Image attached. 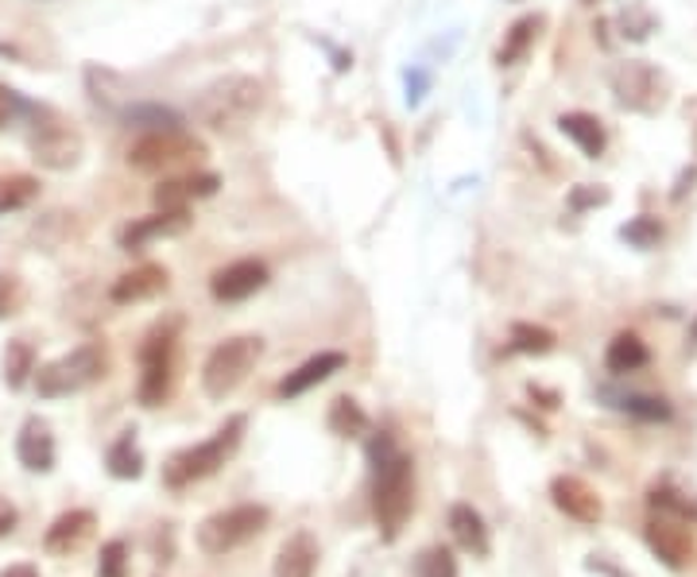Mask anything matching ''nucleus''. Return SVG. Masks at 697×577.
<instances>
[{
    "mask_svg": "<svg viewBox=\"0 0 697 577\" xmlns=\"http://www.w3.org/2000/svg\"><path fill=\"white\" fill-rule=\"evenodd\" d=\"M368 466H373V515L384 543L404 535L415 507V477L411 458L392 442V435L368 438Z\"/></svg>",
    "mask_w": 697,
    "mask_h": 577,
    "instance_id": "1",
    "label": "nucleus"
},
{
    "mask_svg": "<svg viewBox=\"0 0 697 577\" xmlns=\"http://www.w3.org/2000/svg\"><path fill=\"white\" fill-rule=\"evenodd\" d=\"M268 105V86L253 74H222L194 94V120L210 132H240Z\"/></svg>",
    "mask_w": 697,
    "mask_h": 577,
    "instance_id": "2",
    "label": "nucleus"
},
{
    "mask_svg": "<svg viewBox=\"0 0 697 577\" xmlns=\"http://www.w3.org/2000/svg\"><path fill=\"white\" fill-rule=\"evenodd\" d=\"M245 427H248L245 415H233V419L225 423V427H217L214 435L206 438V442L186 446V450L171 453V458H167V466H163V484H167V489H186V484L214 477L217 469H222L225 461H229L233 453L240 450Z\"/></svg>",
    "mask_w": 697,
    "mask_h": 577,
    "instance_id": "3",
    "label": "nucleus"
},
{
    "mask_svg": "<svg viewBox=\"0 0 697 577\" xmlns=\"http://www.w3.org/2000/svg\"><path fill=\"white\" fill-rule=\"evenodd\" d=\"M105 372H109V349H105V341H86V345L71 349L58 361L40 364L35 392L43 399H66L74 392H86L89 384H97Z\"/></svg>",
    "mask_w": 697,
    "mask_h": 577,
    "instance_id": "4",
    "label": "nucleus"
},
{
    "mask_svg": "<svg viewBox=\"0 0 697 577\" xmlns=\"http://www.w3.org/2000/svg\"><path fill=\"white\" fill-rule=\"evenodd\" d=\"M174 349H179V318H167L148 330L140 345V384L136 399L143 407H159L174 388Z\"/></svg>",
    "mask_w": 697,
    "mask_h": 577,
    "instance_id": "5",
    "label": "nucleus"
},
{
    "mask_svg": "<svg viewBox=\"0 0 697 577\" xmlns=\"http://www.w3.org/2000/svg\"><path fill=\"white\" fill-rule=\"evenodd\" d=\"M260 353H264V341L253 338V333L214 345V353H210L206 364H202V392H206V399H214V404L229 399L233 392L248 380V372H253V364L260 361Z\"/></svg>",
    "mask_w": 697,
    "mask_h": 577,
    "instance_id": "6",
    "label": "nucleus"
},
{
    "mask_svg": "<svg viewBox=\"0 0 697 577\" xmlns=\"http://www.w3.org/2000/svg\"><path fill=\"white\" fill-rule=\"evenodd\" d=\"M32 117L35 125L28 132V151H32L35 163L47 167V171H71V167H78L82 151H86L78 128L66 117H58L55 109H47V105H35Z\"/></svg>",
    "mask_w": 697,
    "mask_h": 577,
    "instance_id": "7",
    "label": "nucleus"
},
{
    "mask_svg": "<svg viewBox=\"0 0 697 577\" xmlns=\"http://www.w3.org/2000/svg\"><path fill=\"white\" fill-rule=\"evenodd\" d=\"M202 156H206V143L199 136H191L186 128H159V132H140V140H132L128 167L140 174H159L191 163V159L199 163Z\"/></svg>",
    "mask_w": 697,
    "mask_h": 577,
    "instance_id": "8",
    "label": "nucleus"
},
{
    "mask_svg": "<svg viewBox=\"0 0 697 577\" xmlns=\"http://www.w3.org/2000/svg\"><path fill=\"white\" fill-rule=\"evenodd\" d=\"M271 512L264 504H237V507H225V512H214L210 520H202L199 527V546L202 554L217 558V554H229L237 546H245L248 538H256L264 527H268Z\"/></svg>",
    "mask_w": 697,
    "mask_h": 577,
    "instance_id": "9",
    "label": "nucleus"
},
{
    "mask_svg": "<svg viewBox=\"0 0 697 577\" xmlns=\"http://www.w3.org/2000/svg\"><path fill=\"white\" fill-rule=\"evenodd\" d=\"M609 86L616 94L620 109L632 113H655L663 105V78L651 63L643 58H628V63H616L609 71Z\"/></svg>",
    "mask_w": 697,
    "mask_h": 577,
    "instance_id": "10",
    "label": "nucleus"
},
{
    "mask_svg": "<svg viewBox=\"0 0 697 577\" xmlns=\"http://www.w3.org/2000/svg\"><path fill=\"white\" fill-rule=\"evenodd\" d=\"M191 225H194L191 210H156V214L128 222L125 229H120L117 245L125 248V253H143L148 245H156V241L163 237H179V233H186Z\"/></svg>",
    "mask_w": 697,
    "mask_h": 577,
    "instance_id": "11",
    "label": "nucleus"
},
{
    "mask_svg": "<svg viewBox=\"0 0 697 577\" xmlns=\"http://www.w3.org/2000/svg\"><path fill=\"white\" fill-rule=\"evenodd\" d=\"M268 279H271V271L264 260H233L214 271L210 291H214L217 302H245V299H253L256 291H264Z\"/></svg>",
    "mask_w": 697,
    "mask_h": 577,
    "instance_id": "12",
    "label": "nucleus"
},
{
    "mask_svg": "<svg viewBox=\"0 0 697 577\" xmlns=\"http://www.w3.org/2000/svg\"><path fill=\"white\" fill-rule=\"evenodd\" d=\"M643 538H647V546L671 569L689 566V558H694V535H689V531L682 527V520H674V515H663V512L651 515L647 527H643Z\"/></svg>",
    "mask_w": 697,
    "mask_h": 577,
    "instance_id": "13",
    "label": "nucleus"
},
{
    "mask_svg": "<svg viewBox=\"0 0 697 577\" xmlns=\"http://www.w3.org/2000/svg\"><path fill=\"white\" fill-rule=\"evenodd\" d=\"M550 500L558 512H566L578 523H601L604 520V500L593 484H586L581 477H555L550 481Z\"/></svg>",
    "mask_w": 697,
    "mask_h": 577,
    "instance_id": "14",
    "label": "nucleus"
},
{
    "mask_svg": "<svg viewBox=\"0 0 697 577\" xmlns=\"http://www.w3.org/2000/svg\"><path fill=\"white\" fill-rule=\"evenodd\" d=\"M349 364L345 353H337V349H325V353L310 356V361H302L294 372H287L283 380H279L276 396L279 399H299L307 396L310 388H318V384H325V380L333 376V372H341Z\"/></svg>",
    "mask_w": 697,
    "mask_h": 577,
    "instance_id": "15",
    "label": "nucleus"
},
{
    "mask_svg": "<svg viewBox=\"0 0 697 577\" xmlns=\"http://www.w3.org/2000/svg\"><path fill=\"white\" fill-rule=\"evenodd\" d=\"M17 458L28 473H51L55 469V435H51L47 419L28 415L17 435Z\"/></svg>",
    "mask_w": 697,
    "mask_h": 577,
    "instance_id": "16",
    "label": "nucleus"
},
{
    "mask_svg": "<svg viewBox=\"0 0 697 577\" xmlns=\"http://www.w3.org/2000/svg\"><path fill=\"white\" fill-rule=\"evenodd\" d=\"M159 291H167V268H159V264H140V268L125 271V276L109 287V302L132 307V302L156 299Z\"/></svg>",
    "mask_w": 697,
    "mask_h": 577,
    "instance_id": "17",
    "label": "nucleus"
},
{
    "mask_svg": "<svg viewBox=\"0 0 697 577\" xmlns=\"http://www.w3.org/2000/svg\"><path fill=\"white\" fill-rule=\"evenodd\" d=\"M558 132L578 143V151L586 159H601L604 148H609V132H604L601 117H593V113H581V109L562 113V117H558Z\"/></svg>",
    "mask_w": 697,
    "mask_h": 577,
    "instance_id": "18",
    "label": "nucleus"
},
{
    "mask_svg": "<svg viewBox=\"0 0 697 577\" xmlns=\"http://www.w3.org/2000/svg\"><path fill=\"white\" fill-rule=\"evenodd\" d=\"M94 523H97V515L89 512V507H71V512H63L47 527V535H43V546H47L51 554H71L74 546L82 543V538H89Z\"/></svg>",
    "mask_w": 697,
    "mask_h": 577,
    "instance_id": "19",
    "label": "nucleus"
},
{
    "mask_svg": "<svg viewBox=\"0 0 697 577\" xmlns=\"http://www.w3.org/2000/svg\"><path fill=\"white\" fill-rule=\"evenodd\" d=\"M318 569V543L310 531H294L291 538H283L276 554V577H314Z\"/></svg>",
    "mask_w": 697,
    "mask_h": 577,
    "instance_id": "20",
    "label": "nucleus"
},
{
    "mask_svg": "<svg viewBox=\"0 0 697 577\" xmlns=\"http://www.w3.org/2000/svg\"><path fill=\"white\" fill-rule=\"evenodd\" d=\"M450 531H453V543H458L465 554H476V558H484V554L492 551L489 527H484L481 512H476L473 504H453L450 507Z\"/></svg>",
    "mask_w": 697,
    "mask_h": 577,
    "instance_id": "21",
    "label": "nucleus"
},
{
    "mask_svg": "<svg viewBox=\"0 0 697 577\" xmlns=\"http://www.w3.org/2000/svg\"><path fill=\"white\" fill-rule=\"evenodd\" d=\"M543 24H547V20H543L539 12H535V17L515 20V24L504 32V43H500V51H496V63L500 66H519L523 58L532 55V47H535V40H539Z\"/></svg>",
    "mask_w": 697,
    "mask_h": 577,
    "instance_id": "22",
    "label": "nucleus"
},
{
    "mask_svg": "<svg viewBox=\"0 0 697 577\" xmlns=\"http://www.w3.org/2000/svg\"><path fill=\"white\" fill-rule=\"evenodd\" d=\"M647 361H651L647 345H643V338H640V333H632V330L616 333V338L609 341V349H604V368H609L612 376H628V372H640Z\"/></svg>",
    "mask_w": 697,
    "mask_h": 577,
    "instance_id": "23",
    "label": "nucleus"
},
{
    "mask_svg": "<svg viewBox=\"0 0 697 577\" xmlns=\"http://www.w3.org/2000/svg\"><path fill=\"white\" fill-rule=\"evenodd\" d=\"M105 469H109L117 481H136V477L143 473V453L140 446H136V430H120V438L109 446V453H105Z\"/></svg>",
    "mask_w": 697,
    "mask_h": 577,
    "instance_id": "24",
    "label": "nucleus"
},
{
    "mask_svg": "<svg viewBox=\"0 0 697 577\" xmlns=\"http://www.w3.org/2000/svg\"><path fill=\"white\" fill-rule=\"evenodd\" d=\"M117 117L125 120L128 128H140V132H159V128H183V117H179V113L167 109V105H156V101L125 105Z\"/></svg>",
    "mask_w": 697,
    "mask_h": 577,
    "instance_id": "25",
    "label": "nucleus"
},
{
    "mask_svg": "<svg viewBox=\"0 0 697 577\" xmlns=\"http://www.w3.org/2000/svg\"><path fill=\"white\" fill-rule=\"evenodd\" d=\"M647 500H651V507H655V512L674 515V520H682V523H697V496H689V492L674 489L671 481L651 484Z\"/></svg>",
    "mask_w": 697,
    "mask_h": 577,
    "instance_id": "26",
    "label": "nucleus"
},
{
    "mask_svg": "<svg viewBox=\"0 0 697 577\" xmlns=\"http://www.w3.org/2000/svg\"><path fill=\"white\" fill-rule=\"evenodd\" d=\"M40 199V179L35 174H0V217L28 210Z\"/></svg>",
    "mask_w": 697,
    "mask_h": 577,
    "instance_id": "27",
    "label": "nucleus"
},
{
    "mask_svg": "<svg viewBox=\"0 0 697 577\" xmlns=\"http://www.w3.org/2000/svg\"><path fill=\"white\" fill-rule=\"evenodd\" d=\"M32 376H35V349H32V341L12 338L9 345H4V384H9L12 392H20Z\"/></svg>",
    "mask_w": 697,
    "mask_h": 577,
    "instance_id": "28",
    "label": "nucleus"
},
{
    "mask_svg": "<svg viewBox=\"0 0 697 577\" xmlns=\"http://www.w3.org/2000/svg\"><path fill=\"white\" fill-rule=\"evenodd\" d=\"M555 345H558L555 330H547V325H535V322H515L512 333H507V349H512V353L547 356Z\"/></svg>",
    "mask_w": 697,
    "mask_h": 577,
    "instance_id": "29",
    "label": "nucleus"
},
{
    "mask_svg": "<svg viewBox=\"0 0 697 577\" xmlns=\"http://www.w3.org/2000/svg\"><path fill=\"white\" fill-rule=\"evenodd\" d=\"M330 430L337 438H361L368 430V415H365V407L357 404V399H349V396H341V399H333L330 404Z\"/></svg>",
    "mask_w": 697,
    "mask_h": 577,
    "instance_id": "30",
    "label": "nucleus"
},
{
    "mask_svg": "<svg viewBox=\"0 0 697 577\" xmlns=\"http://www.w3.org/2000/svg\"><path fill=\"white\" fill-rule=\"evenodd\" d=\"M616 24H620V35H624V40L643 43V40H651V32H655L658 20L643 0H628V9L616 17Z\"/></svg>",
    "mask_w": 697,
    "mask_h": 577,
    "instance_id": "31",
    "label": "nucleus"
},
{
    "mask_svg": "<svg viewBox=\"0 0 697 577\" xmlns=\"http://www.w3.org/2000/svg\"><path fill=\"white\" fill-rule=\"evenodd\" d=\"M666 237V229H663V222L658 217H651V214H640V217H632L628 225H620V241H628L632 248H655L658 241Z\"/></svg>",
    "mask_w": 697,
    "mask_h": 577,
    "instance_id": "32",
    "label": "nucleus"
},
{
    "mask_svg": "<svg viewBox=\"0 0 697 577\" xmlns=\"http://www.w3.org/2000/svg\"><path fill=\"white\" fill-rule=\"evenodd\" d=\"M620 412L635 415L643 423H666L671 419V404L663 396H620Z\"/></svg>",
    "mask_w": 697,
    "mask_h": 577,
    "instance_id": "33",
    "label": "nucleus"
},
{
    "mask_svg": "<svg viewBox=\"0 0 697 577\" xmlns=\"http://www.w3.org/2000/svg\"><path fill=\"white\" fill-rule=\"evenodd\" d=\"M415 577H458V562L446 546H427L415 558Z\"/></svg>",
    "mask_w": 697,
    "mask_h": 577,
    "instance_id": "34",
    "label": "nucleus"
},
{
    "mask_svg": "<svg viewBox=\"0 0 697 577\" xmlns=\"http://www.w3.org/2000/svg\"><path fill=\"white\" fill-rule=\"evenodd\" d=\"M28 307V287L20 276L0 271V318H17Z\"/></svg>",
    "mask_w": 697,
    "mask_h": 577,
    "instance_id": "35",
    "label": "nucleus"
},
{
    "mask_svg": "<svg viewBox=\"0 0 697 577\" xmlns=\"http://www.w3.org/2000/svg\"><path fill=\"white\" fill-rule=\"evenodd\" d=\"M97 577H128V546L120 538L101 546V558H97Z\"/></svg>",
    "mask_w": 697,
    "mask_h": 577,
    "instance_id": "36",
    "label": "nucleus"
},
{
    "mask_svg": "<svg viewBox=\"0 0 697 577\" xmlns=\"http://www.w3.org/2000/svg\"><path fill=\"white\" fill-rule=\"evenodd\" d=\"M32 109H35V105L28 101L20 89H12V86H4V82H0V128L12 125V120H20V117H32Z\"/></svg>",
    "mask_w": 697,
    "mask_h": 577,
    "instance_id": "37",
    "label": "nucleus"
},
{
    "mask_svg": "<svg viewBox=\"0 0 697 577\" xmlns=\"http://www.w3.org/2000/svg\"><path fill=\"white\" fill-rule=\"evenodd\" d=\"M156 206L159 210H191V194H186V182L183 179H163L156 186Z\"/></svg>",
    "mask_w": 697,
    "mask_h": 577,
    "instance_id": "38",
    "label": "nucleus"
},
{
    "mask_svg": "<svg viewBox=\"0 0 697 577\" xmlns=\"http://www.w3.org/2000/svg\"><path fill=\"white\" fill-rule=\"evenodd\" d=\"M612 194L604 186H573L570 190V210L573 214H586V210H593V206H604V202H609Z\"/></svg>",
    "mask_w": 697,
    "mask_h": 577,
    "instance_id": "39",
    "label": "nucleus"
},
{
    "mask_svg": "<svg viewBox=\"0 0 697 577\" xmlns=\"http://www.w3.org/2000/svg\"><path fill=\"white\" fill-rule=\"evenodd\" d=\"M186 182V194L194 199H210V194H217V186H222V179H217L214 171H194V174H183Z\"/></svg>",
    "mask_w": 697,
    "mask_h": 577,
    "instance_id": "40",
    "label": "nucleus"
},
{
    "mask_svg": "<svg viewBox=\"0 0 697 577\" xmlns=\"http://www.w3.org/2000/svg\"><path fill=\"white\" fill-rule=\"evenodd\" d=\"M404 78H407V105H419L422 97H427V89H430V74L419 71V66H411Z\"/></svg>",
    "mask_w": 697,
    "mask_h": 577,
    "instance_id": "41",
    "label": "nucleus"
},
{
    "mask_svg": "<svg viewBox=\"0 0 697 577\" xmlns=\"http://www.w3.org/2000/svg\"><path fill=\"white\" fill-rule=\"evenodd\" d=\"M532 399H539V407H547V412H555L558 407V392H547V388H539V384H532Z\"/></svg>",
    "mask_w": 697,
    "mask_h": 577,
    "instance_id": "42",
    "label": "nucleus"
},
{
    "mask_svg": "<svg viewBox=\"0 0 697 577\" xmlns=\"http://www.w3.org/2000/svg\"><path fill=\"white\" fill-rule=\"evenodd\" d=\"M0 577H40V569H35L32 562H17V566H9Z\"/></svg>",
    "mask_w": 697,
    "mask_h": 577,
    "instance_id": "43",
    "label": "nucleus"
},
{
    "mask_svg": "<svg viewBox=\"0 0 697 577\" xmlns=\"http://www.w3.org/2000/svg\"><path fill=\"white\" fill-rule=\"evenodd\" d=\"M694 179H697V171H694V167H689V171H682L678 186H674V202H682V194H686V186H689V182H694Z\"/></svg>",
    "mask_w": 697,
    "mask_h": 577,
    "instance_id": "44",
    "label": "nucleus"
},
{
    "mask_svg": "<svg viewBox=\"0 0 697 577\" xmlns=\"http://www.w3.org/2000/svg\"><path fill=\"white\" fill-rule=\"evenodd\" d=\"M12 527H17V512H12V507H0V535H9Z\"/></svg>",
    "mask_w": 697,
    "mask_h": 577,
    "instance_id": "45",
    "label": "nucleus"
},
{
    "mask_svg": "<svg viewBox=\"0 0 697 577\" xmlns=\"http://www.w3.org/2000/svg\"><path fill=\"white\" fill-rule=\"evenodd\" d=\"M689 338H694V345H697V322H694V333H689Z\"/></svg>",
    "mask_w": 697,
    "mask_h": 577,
    "instance_id": "46",
    "label": "nucleus"
},
{
    "mask_svg": "<svg viewBox=\"0 0 697 577\" xmlns=\"http://www.w3.org/2000/svg\"><path fill=\"white\" fill-rule=\"evenodd\" d=\"M581 4H597V0H581Z\"/></svg>",
    "mask_w": 697,
    "mask_h": 577,
    "instance_id": "47",
    "label": "nucleus"
}]
</instances>
